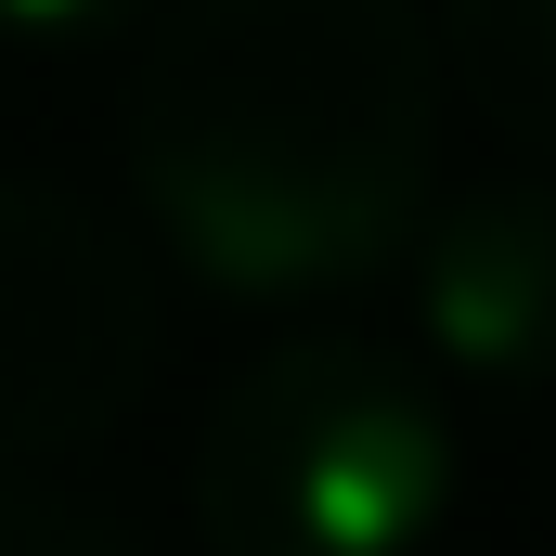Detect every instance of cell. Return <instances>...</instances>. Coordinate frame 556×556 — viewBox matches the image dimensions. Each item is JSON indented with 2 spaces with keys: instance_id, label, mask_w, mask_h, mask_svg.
Segmentation results:
<instances>
[{
  "instance_id": "6da1fadb",
  "label": "cell",
  "mask_w": 556,
  "mask_h": 556,
  "mask_svg": "<svg viewBox=\"0 0 556 556\" xmlns=\"http://www.w3.org/2000/svg\"><path fill=\"white\" fill-rule=\"evenodd\" d=\"M440 168V26L415 0H168L130 78L155 247L220 298H324L402 260Z\"/></svg>"
},
{
  "instance_id": "7a4b0ae2",
  "label": "cell",
  "mask_w": 556,
  "mask_h": 556,
  "mask_svg": "<svg viewBox=\"0 0 556 556\" xmlns=\"http://www.w3.org/2000/svg\"><path fill=\"white\" fill-rule=\"evenodd\" d=\"M453 518V415L376 337L260 350L194 440L207 556H427Z\"/></svg>"
},
{
  "instance_id": "3957f363",
  "label": "cell",
  "mask_w": 556,
  "mask_h": 556,
  "mask_svg": "<svg viewBox=\"0 0 556 556\" xmlns=\"http://www.w3.org/2000/svg\"><path fill=\"white\" fill-rule=\"evenodd\" d=\"M155 273L65 181L0 168V466L78 453L155 376Z\"/></svg>"
},
{
  "instance_id": "277c9868",
  "label": "cell",
  "mask_w": 556,
  "mask_h": 556,
  "mask_svg": "<svg viewBox=\"0 0 556 556\" xmlns=\"http://www.w3.org/2000/svg\"><path fill=\"white\" fill-rule=\"evenodd\" d=\"M415 337L440 376L479 389H556V181H479L415 220Z\"/></svg>"
},
{
  "instance_id": "5b68a950",
  "label": "cell",
  "mask_w": 556,
  "mask_h": 556,
  "mask_svg": "<svg viewBox=\"0 0 556 556\" xmlns=\"http://www.w3.org/2000/svg\"><path fill=\"white\" fill-rule=\"evenodd\" d=\"M440 52L505 142L556 155V0H440Z\"/></svg>"
},
{
  "instance_id": "8992f818",
  "label": "cell",
  "mask_w": 556,
  "mask_h": 556,
  "mask_svg": "<svg viewBox=\"0 0 556 556\" xmlns=\"http://www.w3.org/2000/svg\"><path fill=\"white\" fill-rule=\"evenodd\" d=\"M0 556H130L91 505H65V492H26V479H0Z\"/></svg>"
},
{
  "instance_id": "52a82bcc",
  "label": "cell",
  "mask_w": 556,
  "mask_h": 556,
  "mask_svg": "<svg viewBox=\"0 0 556 556\" xmlns=\"http://www.w3.org/2000/svg\"><path fill=\"white\" fill-rule=\"evenodd\" d=\"M142 0H0V39L13 52H65V39H104V26H130Z\"/></svg>"
}]
</instances>
